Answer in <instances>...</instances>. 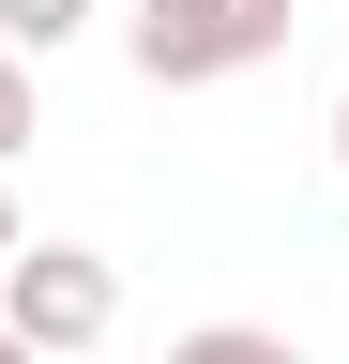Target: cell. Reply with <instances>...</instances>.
Segmentation results:
<instances>
[{"label":"cell","mask_w":349,"mask_h":364,"mask_svg":"<svg viewBox=\"0 0 349 364\" xmlns=\"http://www.w3.org/2000/svg\"><path fill=\"white\" fill-rule=\"evenodd\" d=\"M137 76L152 91H213V76H258L289 46V0H137Z\"/></svg>","instance_id":"obj_1"},{"label":"cell","mask_w":349,"mask_h":364,"mask_svg":"<svg viewBox=\"0 0 349 364\" xmlns=\"http://www.w3.org/2000/svg\"><path fill=\"white\" fill-rule=\"evenodd\" d=\"M16 152H31V61L0 46V167H16Z\"/></svg>","instance_id":"obj_5"},{"label":"cell","mask_w":349,"mask_h":364,"mask_svg":"<svg viewBox=\"0 0 349 364\" xmlns=\"http://www.w3.org/2000/svg\"><path fill=\"white\" fill-rule=\"evenodd\" d=\"M167 364H304V349H289V334H258V318H198Z\"/></svg>","instance_id":"obj_3"},{"label":"cell","mask_w":349,"mask_h":364,"mask_svg":"<svg viewBox=\"0 0 349 364\" xmlns=\"http://www.w3.org/2000/svg\"><path fill=\"white\" fill-rule=\"evenodd\" d=\"M76 31H92V0H0V46H16V61L31 46H76Z\"/></svg>","instance_id":"obj_4"},{"label":"cell","mask_w":349,"mask_h":364,"mask_svg":"<svg viewBox=\"0 0 349 364\" xmlns=\"http://www.w3.org/2000/svg\"><path fill=\"white\" fill-rule=\"evenodd\" d=\"M334 167H349V91H334Z\"/></svg>","instance_id":"obj_7"},{"label":"cell","mask_w":349,"mask_h":364,"mask_svg":"<svg viewBox=\"0 0 349 364\" xmlns=\"http://www.w3.org/2000/svg\"><path fill=\"white\" fill-rule=\"evenodd\" d=\"M16 258H31V228H16V182H0V273H16Z\"/></svg>","instance_id":"obj_6"},{"label":"cell","mask_w":349,"mask_h":364,"mask_svg":"<svg viewBox=\"0 0 349 364\" xmlns=\"http://www.w3.org/2000/svg\"><path fill=\"white\" fill-rule=\"evenodd\" d=\"M0 364H31V349H16V334H0Z\"/></svg>","instance_id":"obj_8"},{"label":"cell","mask_w":349,"mask_h":364,"mask_svg":"<svg viewBox=\"0 0 349 364\" xmlns=\"http://www.w3.org/2000/svg\"><path fill=\"white\" fill-rule=\"evenodd\" d=\"M0 334H16L31 364H61V349H107L122 334V273L92 243H31L16 273H0Z\"/></svg>","instance_id":"obj_2"}]
</instances>
